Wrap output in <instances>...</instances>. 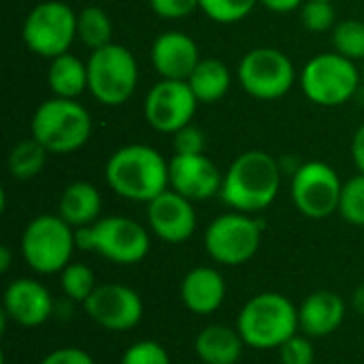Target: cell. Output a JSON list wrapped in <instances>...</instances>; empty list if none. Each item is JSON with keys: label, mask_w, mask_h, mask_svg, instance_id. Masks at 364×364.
Returning a JSON list of instances; mask_svg holds the SVG:
<instances>
[{"label": "cell", "mask_w": 364, "mask_h": 364, "mask_svg": "<svg viewBox=\"0 0 364 364\" xmlns=\"http://www.w3.org/2000/svg\"><path fill=\"white\" fill-rule=\"evenodd\" d=\"M230 83H232L230 70L218 58L200 60L188 79V85L192 87L194 96L198 98V102H205V105H213L222 100L228 94Z\"/></svg>", "instance_id": "obj_24"}, {"label": "cell", "mask_w": 364, "mask_h": 364, "mask_svg": "<svg viewBox=\"0 0 364 364\" xmlns=\"http://www.w3.org/2000/svg\"><path fill=\"white\" fill-rule=\"evenodd\" d=\"M301 21L309 32L322 34L337 26V13L333 2L326 0H305L301 6Z\"/></svg>", "instance_id": "obj_31"}, {"label": "cell", "mask_w": 364, "mask_h": 364, "mask_svg": "<svg viewBox=\"0 0 364 364\" xmlns=\"http://www.w3.org/2000/svg\"><path fill=\"white\" fill-rule=\"evenodd\" d=\"M343 183L337 171L320 160L303 162L292 175L294 207L309 220H324L339 211Z\"/></svg>", "instance_id": "obj_12"}, {"label": "cell", "mask_w": 364, "mask_h": 364, "mask_svg": "<svg viewBox=\"0 0 364 364\" xmlns=\"http://www.w3.org/2000/svg\"><path fill=\"white\" fill-rule=\"evenodd\" d=\"M173 147H175V154H181V156L205 154V147H207L205 132L196 128L194 124H188L173 134Z\"/></svg>", "instance_id": "obj_34"}, {"label": "cell", "mask_w": 364, "mask_h": 364, "mask_svg": "<svg viewBox=\"0 0 364 364\" xmlns=\"http://www.w3.org/2000/svg\"><path fill=\"white\" fill-rule=\"evenodd\" d=\"M282 164L262 149L237 156L224 173L220 198L232 211L258 213L271 207L282 188Z\"/></svg>", "instance_id": "obj_1"}, {"label": "cell", "mask_w": 364, "mask_h": 364, "mask_svg": "<svg viewBox=\"0 0 364 364\" xmlns=\"http://www.w3.org/2000/svg\"><path fill=\"white\" fill-rule=\"evenodd\" d=\"M350 305H352V309H354L358 316H363L364 318V284H360V286L352 292V296H350Z\"/></svg>", "instance_id": "obj_39"}, {"label": "cell", "mask_w": 364, "mask_h": 364, "mask_svg": "<svg viewBox=\"0 0 364 364\" xmlns=\"http://www.w3.org/2000/svg\"><path fill=\"white\" fill-rule=\"evenodd\" d=\"M346 301L331 290H318L311 292L301 305H299V328L303 335L311 339L328 337L337 333V328L346 320Z\"/></svg>", "instance_id": "obj_20"}, {"label": "cell", "mask_w": 364, "mask_h": 364, "mask_svg": "<svg viewBox=\"0 0 364 364\" xmlns=\"http://www.w3.org/2000/svg\"><path fill=\"white\" fill-rule=\"evenodd\" d=\"M237 331L254 350H279L301 331L299 307L279 292H260L239 311Z\"/></svg>", "instance_id": "obj_3"}, {"label": "cell", "mask_w": 364, "mask_h": 364, "mask_svg": "<svg viewBox=\"0 0 364 364\" xmlns=\"http://www.w3.org/2000/svg\"><path fill=\"white\" fill-rule=\"evenodd\" d=\"M222 181H224L222 171L205 154H194V156L175 154L168 160V188L190 198L192 203L220 196Z\"/></svg>", "instance_id": "obj_16"}, {"label": "cell", "mask_w": 364, "mask_h": 364, "mask_svg": "<svg viewBox=\"0 0 364 364\" xmlns=\"http://www.w3.org/2000/svg\"><path fill=\"white\" fill-rule=\"evenodd\" d=\"M348 224L364 228V173L354 175L343 183L339 211H337Z\"/></svg>", "instance_id": "obj_29"}, {"label": "cell", "mask_w": 364, "mask_h": 364, "mask_svg": "<svg viewBox=\"0 0 364 364\" xmlns=\"http://www.w3.org/2000/svg\"><path fill=\"white\" fill-rule=\"evenodd\" d=\"M83 309L92 322L113 333L132 331L141 324L145 314L141 294L124 284L96 286V290L83 303Z\"/></svg>", "instance_id": "obj_14"}, {"label": "cell", "mask_w": 364, "mask_h": 364, "mask_svg": "<svg viewBox=\"0 0 364 364\" xmlns=\"http://www.w3.org/2000/svg\"><path fill=\"white\" fill-rule=\"evenodd\" d=\"M198 105L200 102L188 81L160 79L145 96L143 115L154 130L175 134L183 126L192 124Z\"/></svg>", "instance_id": "obj_13"}, {"label": "cell", "mask_w": 364, "mask_h": 364, "mask_svg": "<svg viewBox=\"0 0 364 364\" xmlns=\"http://www.w3.org/2000/svg\"><path fill=\"white\" fill-rule=\"evenodd\" d=\"M11 247L9 245H2L0 247V273H6L11 269Z\"/></svg>", "instance_id": "obj_40"}, {"label": "cell", "mask_w": 364, "mask_h": 364, "mask_svg": "<svg viewBox=\"0 0 364 364\" xmlns=\"http://www.w3.org/2000/svg\"><path fill=\"white\" fill-rule=\"evenodd\" d=\"M243 348L245 341L239 331L224 324H209L194 339V352L205 364H237Z\"/></svg>", "instance_id": "obj_22"}, {"label": "cell", "mask_w": 364, "mask_h": 364, "mask_svg": "<svg viewBox=\"0 0 364 364\" xmlns=\"http://www.w3.org/2000/svg\"><path fill=\"white\" fill-rule=\"evenodd\" d=\"M179 296L183 307L196 316L215 314L226 299L224 275L213 267H194L183 275Z\"/></svg>", "instance_id": "obj_19"}, {"label": "cell", "mask_w": 364, "mask_h": 364, "mask_svg": "<svg viewBox=\"0 0 364 364\" xmlns=\"http://www.w3.org/2000/svg\"><path fill=\"white\" fill-rule=\"evenodd\" d=\"M279 363L282 364H314L316 363V352L311 337L307 335H294L290 337L279 350Z\"/></svg>", "instance_id": "obj_33"}, {"label": "cell", "mask_w": 364, "mask_h": 364, "mask_svg": "<svg viewBox=\"0 0 364 364\" xmlns=\"http://www.w3.org/2000/svg\"><path fill=\"white\" fill-rule=\"evenodd\" d=\"M96 277L94 271L81 262H70L68 267H64L60 271V288L62 294L73 301V303H85L90 299V294L96 290Z\"/></svg>", "instance_id": "obj_27"}, {"label": "cell", "mask_w": 364, "mask_h": 364, "mask_svg": "<svg viewBox=\"0 0 364 364\" xmlns=\"http://www.w3.org/2000/svg\"><path fill=\"white\" fill-rule=\"evenodd\" d=\"M200 60L196 41L179 30L162 32L151 45V64L162 79L188 81Z\"/></svg>", "instance_id": "obj_18"}, {"label": "cell", "mask_w": 364, "mask_h": 364, "mask_svg": "<svg viewBox=\"0 0 364 364\" xmlns=\"http://www.w3.org/2000/svg\"><path fill=\"white\" fill-rule=\"evenodd\" d=\"M21 38L34 55L47 60L68 53L77 38V13L62 0L38 2L23 19Z\"/></svg>", "instance_id": "obj_9"}, {"label": "cell", "mask_w": 364, "mask_h": 364, "mask_svg": "<svg viewBox=\"0 0 364 364\" xmlns=\"http://www.w3.org/2000/svg\"><path fill=\"white\" fill-rule=\"evenodd\" d=\"M55 303L51 292L36 279L19 277L13 279L2 294V316L15 324L34 328L45 324L53 316Z\"/></svg>", "instance_id": "obj_17"}, {"label": "cell", "mask_w": 364, "mask_h": 364, "mask_svg": "<svg viewBox=\"0 0 364 364\" xmlns=\"http://www.w3.org/2000/svg\"><path fill=\"white\" fill-rule=\"evenodd\" d=\"M119 364H171V356L164 350V346H160L158 341L143 339L132 343L124 352Z\"/></svg>", "instance_id": "obj_32"}, {"label": "cell", "mask_w": 364, "mask_h": 364, "mask_svg": "<svg viewBox=\"0 0 364 364\" xmlns=\"http://www.w3.org/2000/svg\"><path fill=\"white\" fill-rule=\"evenodd\" d=\"M350 154H352V160H354V166L358 168V173H364V124L358 126V130L354 132Z\"/></svg>", "instance_id": "obj_37"}, {"label": "cell", "mask_w": 364, "mask_h": 364, "mask_svg": "<svg viewBox=\"0 0 364 364\" xmlns=\"http://www.w3.org/2000/svg\"><path fill=\"white\" fill-rule=\"evenodd\" d=\"M49 62L47 83L53 96L77 100L87 90V62H81L73 53H62Z\"/></svg>", "instance_id": "obj_23"}, {"label": "cell", "mask_w": 364, "mask_h": 364, "mask_svg": "<svg viewBox=\"0 0 364 364\" xmlns=\"http://www.w3.org/2000/svg\"><path fill=\"white\" fill-rule=\"evenodd\" d=\"M333 47L337 53L364 62V21L343 19L333 28Z\"/></svg>", "instance_id": "obj_28"}, {"label": "cell", "mask_w": 364, "mask_h": 364, "mask_svg": "<svg viewBox=\"0 0 364 364\" xmlns=\"http://www.w3.org/2000/svg\"><path fill=\"white\" fill-rule=\"evenodd\" d=\"M294 79L292 60L275 47H256L239 62V83L258 100L284 98L292 90Z\"/></svg>", "instance_id": "obj_11"}, {"label": "cell", "mask_w": 364, "mask_h": 364, "mask_svg": "<svg viewBox=\"0 0 364 364\" xmlns=\"http://www.w3.org/2000/svg\"><path fill=\"white\" fill-rule=\"evenodd\" d=\"M326 2H335V0H326Z\"/></svg>", "instance_id": "obj_42"}, {"label": "cell", "mask_w": 364, "mask_h": 364, "mask_svg": "<svg viewBox=\"0 0 364 364\" xmlns=\"http://www.w3.org/2000/svg\"><path fill=\"white\" fill-rule=\"evenodd\" d=\"M147 226L164 243H186L198 226L194 203L168 188L147 203Z\"/></svg>", "instance_id": "obj_15"}, {"label": "cell", "mask_w": 364, "mask_h": 364, "mask_svg": "<svg viewBox=\"0 0 364 364\" xmlns=\"http://www.w3.org/2000/svg\"><path fill=\"white\" fill-rule=\"evenodd\" d=\"M38 364H96L94 358L81 348H58L49 352Z\"/></svg>", "instance_id": "obj_36"}, {"label": "cell", "mask_w": 364, "mask_h": 364, "mask_svg": "<svg viewBox=\"0 0 364 364\" xmlns=\"http://www.w3.org/2000/svg\"><path fill=\"white\" fill-rule=\"evenodd\" d=\"M360 75H363V87H364V64H363V68H360Z\"/></svg>", "instance_id": "obj_41"}, {"label": "cell", "mask_w": 364, "mask_h": 364, "mask_svg": "<svg viewBox=\"0 0 364 364\" xmlns=\"http://www.w3.org/2000/svg\"><path fill=\"white\" fill-rule=\"evenodd\" d=\"M92 134L90 111L70 98H49L41 102L30 122V136L49 154L64 156L81 149Z\"/></svg>", "instance_id": "obj_4"}, {"label": "cell", "mask_w": 364, "mask_h": 364, "mask_svg": "<svg viewBox=\"0 0 364 364\" xmlns=\"http://www.w3.org/2000/svg\"><path fill=\"white\" fill-rule=\"evenodd\" d=\"M149 6L162 19H181L200 9V0H149Z\"/></svg>", "instance_id": "obj_35"}, {"label": "cell", "mask_w": 364, "mask_h": 364, "mask_svg": "<svg viewBox=\"0 0 364 364\" xmlns=\"http://www.w3.org/2000/svg\"><path fill=\"white\" fill-rule=\"evenodd\" d=\"M260 0H200V11L215 23H237L245 19Z\"/></svg>", "instance_id": "obj_30"}, {"label": "cell", "mask_w": 364, "mask_h": 364, "mask_svg": "<svg viewBox=\"0 0 364 364\" xmlns=\"http://www.w3.org/2000/svg\"><path fill=\"white\" fill-rule=\"evenodd\" d=\"M47 156H49V151L36 139L30 136L26 141H19L11 149L9 160H6L11 177H15L19 181H28V179L36 177L45 168Z\"/></svg>", "instance_id": "obj_25"}, {"label": "cell", "mask_w": 364, "mask_h": 364, "mask_svg": "<svg viewBox=\"0 0 364 364\" xmlns=\"http://www.w3.org/2000/svg\"><path fill=\"white\" fill-rule=\"evenodd\" d=\"M21 258L38 275L60 273L77 250V230L58 213H43L28 222L21 235Z\"/></svg>", "instance_id": "obj_6"}, {"label": "cell", "mask_w": 364, "mask_h": 364, "mask_svg": "<svg viewBox=\"0 0 364 364\" xmlns=\"http://www.w3.org/2000/svg\"><path fill=\"white\" fill-rule=\"evenodd\" d=\"M360 85L363 75L356 62L337 51L314 55L301 70V90L318 107H341Z\"/></svg>", "instance_id": "obj_7"}, {"label": "cell", "mask_w": 364, "mask_h": 364, "mask_svg": "<svg viewBox=\"0 0 364 364\" xmlns=\"http://www.w3.org/2000/svg\"><path fill=\"white\" fill-rule=\"evenodd\" d=\"M100 211H102V196L98 188L90 181H73L60 194L58 215L75 230L98 222Z\"/></svg>", "instance_id": "obj_21"}, {"label": "cell", "mask_w": 364, "mask_h": 364, "mask_svg": "<svg viewBox=\"0 0 364 364\" xmlns=\"http://www.w3.org/2000/svg\"><path fill=\"white\" fill-rule=\"evenodd\" d=\"M139 83V66L132 51L109 43L87 58V92L105 107H119L130 100Z\"/></svg>", "instance_id": "obj_8"}, {"label": "cell", "mask_w": 364, "mask_h": 364, "mask_svg": "<svg viewBox=\"0 0 364 364\" xmlns=\"http://www.w3.org/2000/svg\"><path fill=\"white\" fill-rule=\"evenodd\" d=\"M105 179L117 196L147 205L168 190V160L149 145H124L107 160Z\"/></svg>", "instance_id": "obj_2"}, {"label": "cell", "mask_w": 364, "mask_h": 364, "mask_svg": "<svg viewBox=\"0 0 364 364\" xmlns=\"http://www.w3.org/2000/svg\"><path fill=\"white\" fill-rule=\"evenodd\" d=\"M260 241L262 224L241 211L218 215L205 230V250L209 258L222 267L250 262L258 254Z\"/></svg>", "instance_id": "obj_10"}, {"label": "cell", "mask_w": 364, "mask_h": 364, "mask_svg": "<svg viewBox=\"0 0 364 364\" xmlns=\"http://www.w3.org/2000/svg\"><path fill=\"white\" fill-rule=\"evenodd\" d=\"M260 4L273 13H290L305 4V0H260Z\"/></svg>", "instance_id": "obj_38"}, {"label": "cell", "mask_w": 364, "mask_h": 364, "mask_svg": "<svg viewBox=\"0 0 364 364\" xmlns=\"http://www.w3.org/2000/svg\"><path fill=\"white\" fill-rule=\"evenodd\" d=\"M113 36V23L105 9L100 6H85L77 13V38L94 49H100L111 43Z\"/></svg>", "instance_id": "obj_26"}, {"label": "cell", "mask_w": 364, "mask_h": 364, "mask_svg": "<svg viewBox=\"0 0 364 364\" xmlns=\"http://www.w3.org/2000/svg\"><path fill=\"white\" fill-rule=\"evenodd\" d=\"M149 228L132 218L107 215L77 230V247L98 254L109 262L130 267L145 260L151 247Z\"/></svg>", "instance_id": "obj_5"}]
</instances>
